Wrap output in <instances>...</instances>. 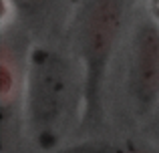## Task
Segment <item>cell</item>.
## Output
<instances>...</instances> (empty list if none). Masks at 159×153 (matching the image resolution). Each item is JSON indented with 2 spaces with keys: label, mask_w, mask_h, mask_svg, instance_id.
<instances>
[{
  "label": "cell",
  "mask_w": 159,
  "mask_h": 153,
  "mask_svg": "<svg viewBox=\"0 0 159 153\" xmlns=\"http://www.w3.org/2000/svg\"><path fill=\"white\" fill-rule=\"evenodd\" d=\"M125 0H85L77 22V44L83 77V127L103 121V87L107 69L123 26Z\"/></svg>",
  "instance_id": "1"
},
{
  "label": "cell",
  "mask_w": 159,
  "mask_h": 153,
  "mask_svg": "<svg viewBox=\"0 0 159 153\" xmlns=\"http://www.w3.org/2000/svg\"><path fill=\"white\" fill-rule=\"evenodd\" d=\"M28 115L36 135L51 141L69 101V67L48 48H34L28 63Z\"/></svg>",
  "instance_id": "2"
},
{
  "label": "cell",
  "mask_w": 159,
  "mask_h": 153,
  "mask_svg": "<svg viewBox=\"0 0 159 153\" xmlns=\"http://www.w3.org/2000/svg\"><path fill=\"white\" fill-rule=\"evenodd\" d=\"M129 91L141 113H147L159 97V26L141 22L133 38Z\"/></svg>",
  "instance_id": "3"
},
{
  "label": "cell",
  "mask_w": 159,
  "mask_h": 153,
  "mask_svg": "<svg viewBox=\"0 0 159 153\" xmlns=\"http://www.w3.org/2000/svg\"><path fill=\"white\" fill-rule=\"evenodd\" d=\"M62 153H153L145 147L133 145L127 141H103V139H91L77 145H70Z\"/></svg>",
  "instance_id": "4"
},
{
  "label": "cell",
  "mask_w": 159,
  "mask_h": 153,
  "mask_svg": "<svg viewBox=\"0 0 159 153\" xmlns=\"http://www.w3.org/2000/svg\"><path fill=\"white\" fill-rule=\"evenodd\" d=\"M16 73L12 71V65L6 56H2V63H0V97L2 103L12 101V95L16 93Z\"/></svg>",
  "instance_id": "5"
},
{
  "label": "cell",
  "mask_w": 159,
  "mask_h": 153,
  "mask_svg": "<svg viewBox=\"0 0 159 153\" xmlns=\"http://www.w3.org/2000/svg\"><path fill=\"white\" fill-rule=\"evenodd\" d=\"M12 2H14V6H18L24 12H36L39 8L44 6L47 0H12Z\"/></svg>",
  "instance_id": "6"
},
{
  "label": "cell",
  "mask_w": 159,
  "mask_h": 153,
  "mask_svg": "<svg viewBox=\"0 0 159 153\" xmlns=\"http://www.w3.org/2000/svg\"><path fill=\"white\" fill-rule=\"evenodd\" d=\"M155 12H157V16H159V0H155Z\"/></svg>",
  "instance_id": "7"
}]
</instances>
